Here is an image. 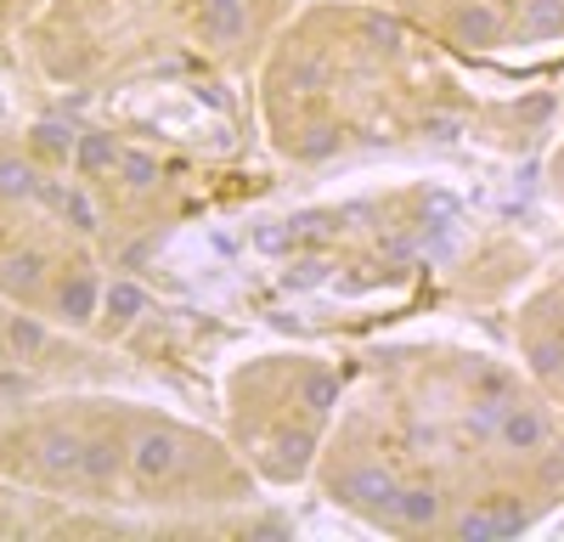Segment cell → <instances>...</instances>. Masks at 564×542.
<instances>
[{
    "instance_id": "cell-20",
    "label": "cell",
    "mask_w": 564,
    "mask_h": 542,
    "mask_svg": "<svg viewBox=\"0 0 564 542\" xmlns=\"http://www.w3.org/2000/svg\"><path fill=\"white\" fill-rule=\"evenodd\" d=\"M119 181L130 193H148V187H159V164H153V153H141V148H119Z\"/></svg>"
},
{
    "instance_id": "cell-18",
    "label": "cell",
    "mask_w": 564,
    "mask_h": 542,
    "mask_svg": "<svg viewBox=\"0 0 564 542\" xmlns=\"http://www.w3.org/2000/svg\"><path fill=\"white\" fill-rule=\"evenodd\" d=\"M198 34L209 45H238L249 34V12H226V7H204L198 12Z\"/></svg>"
},
{
    "instance_id": "cell-23",
    "label": "cell",
    "mask_w": 564,
    "mask_h": 542,
    "mask_svg": "<svg viewBox=\"0 0 564 542\" xmlns=\"http://www.w3.org/2000/svg\"><path fill=\"white\" fill-rule=\"evenodd\" d=\"M356 29H361V40H367V45H379V52H395L401 34H406V29H401L395 18H384V12H361V18H356Z\"/></svg>"
},
{
    "instance_id": "cell-5",
    "label": "cell",
    "mask_w": 564,
    "mask_h": 542,
    "mask_svg": "<svg viewBox=\"0 0 564 542\" xmlns=\"http://www.w3.org/2000/svg\"><path fill=\"white\" fill-rule=\"evenodd\" d=\"M40 464L52 469V480H79V464H85V435L68 430V424H45L40 430Z\"/></svg>"
},
{
    "instance_id": "cell-29",
    "label": "cell",
    "mask_w": 564,
    "mask_h": 542,
    "mask_svg": "<svg viewBox=\"0 0 564 542\" xmlns=\"http://www.w3.org/2000/svg\"><path fill=\"white\" fill-rule=\"evenodd\" d=\"M542 480H547V486H558V480H564V452H553V458L542 464Z\"/></svg>"
},
{
    "instance_id": "cell-1",
    "label": "cell",
    "mask_w": 564,
    "mask_h": 542,
    "mask_svg": "<svg viewBox=\"0 0 564 542\" xmlns=\"http://www.w3.org/2000/svg\"><path fill=\"white\" fill-rule=\"evenodd\" d=\"M395 491H401V480L390 469H379V464L345 469V475H334V486H327L334 503H345V509H356L367 520H379V525H395Z\"/></svg>"
},
{
    "instance_id": "cell-30",
    "label": "cell",
    "mask_w": 564,
    "mask_h": 542,
    "mask_svg": "<svg viewBox=\"0 0 564 542\" xmlns=\"http://www.w3.org/2000/svg\"><path fill=\"white\" fill-rule=\"evenodd\" d=\"M384 254L390 260H412V238H384Z\"/></svg>"
},
{
    "instance_id": "cell-17",
    "label": "cell",
    "mask_w": 564,
    "mask_h": 542,
    "mask_svg": "<svg viewBox=\"0 0 564 542\" xmlns=\"http://www.w3.org/2000/svg\"><path fill=\"white\" fill-rule=\"evenodd\" d=\"M7 345H12V356L18 361H40L45 356V345H52V334L40 328V316H7Z\"/></svg>"
},
{
    "instance_id": "cell-8",
    "label": "cell",
    "mask_w": 564,
    "mask_h": 542,
    "mask_svg": "<svg viewBox=\"0 0 564 542\" xmlns=\"http://www.w3.org/2000/svg\"><path fill=\"white\" fill-rule=\"evenodd\" d=\"M119 469H130V446H124L113 430L85 435V464H79V480H85V486H113V475H119Z\"/></svg>"
},
{
    "instance_id": "cell-28",
    "label": "cell",
    "mask_w": 564,
    "mask_h": 542,
    "mask_svg": "<svg viewBox=\"0 0 564 542\" xmlns=\"http://www.w3.org/2000/svg\"><path fill=\"white\" fill-rule=\"evenodd\" d=\"M423 136H435V142H457L463 119H457V113H430V119H423Z\"/></svg>"
},
{
    "instance_id": "cell-12",
    "label": "cell",
    "mask_w": 564,
    "mask_h": 542,
    "mask_svg": "<svg viewBox=\"0 0 564 542\" xmlns=\"http://www.w3.org/2000/svg\"><path fill=\"white\" fill-rule=\"evenodd\" d=\"M141 316H148V289H141L135 278L102 283V323L108 328H130V323H141Z\"/></svg>"
},
{
    "instance_id": "cell-33",
    "label": "cell",
    "mask_w": 564,
    "mask_h": 542,
    "mask_svg": "<svg viewBox=\"0 0 564 542\" xmlns=\"http://www.w3.org/2000/svg\"><path fill=\"white\" fill-rule=\"evenodd\" d=\"M7 361H12V345H7V334H0V368H7Z\"/></svg>"
},
{
    "instance_id": "cell-15",
    "label": "cell",
    "mask_w": 564,
    "mask_h": 542,
    "mask_svg": "<svg viewBox=\"0 0 564 542\" xmlns=\"http://www.w3.org/2000/svg\"><path fill=\"white\" fill-rule=\"evenodd\" d=\"M119 164V142L102 130H79V142H74V170L79 175H108Z\"/></svg>"
},
{
    "instance_id": "cell-25",
    "label": "cell",
    "mask_w": 564,
    "mask_h": 542,
    "mask_svg": "<svg viewBox=\"0 0 564 542\" xmlns=\"http://www.w3.org/2000/svg\"><path fill=\"white\" fill-rule=\"evenodd\" d=\"M334 153H339V130H334V124L305 130V142L294 148V159H311V164H316V159H334Z\"/></svg>"
},
{
    "instance_id": "cell-6",
    "label": "cell",
    "mask_w": 564,
    "mask_h": 542,
    "mask_svg": "<svg viewBox=\"0 0 564 542\" xmlns=\"http://www.w3.org/2000/svg\"><path fill=\"white\" fill-rule=\"evenodd\" d=\"M40 204H45V209H57L63 226H74V232H97V226H102V215H97V204H90V193L74 187V181H52V175H45Z\"/></svg>"
},
{
    "instance_id": "cell-4",
    "label": "cell",
    "mask_w": 564,
    "mask_h": 542,
    "mask_svg": "<svg viewBox=\"0 0 564 542\" xmlns=\"http://www.w3.org/2000/svg\"><path fill=\"white\" fill-rule=\"evenodd\" d=\"M57 316L68 328H90L102 316V278L97 271H68L57 289Z\"/></svg>"
},
{
    "instance_id": "cell-11",
    "label": "cell",
    "mask_w": 564,
    "mask_h": 542,
    "mask_svg": "<svg viewBox=\"0 0 564 542\" xmlns=\"http://www.w3.org/2000/svg\"><path fill=\"white\" fill-rule=\"evenodd\" d=\"M45 170L29 153H0V198L7 204H40Z\"/></svg>"
},
{
    "instance_id": "cell-21",
    "label": "cell",
    "mask_w": 564,
    "mask_h": 542,
    "mask_svg": "<svg viewBox=\"0 0 564 542\" xmlns=\"http://www.w3.org/2000/svg\"><path fill=\"white\" fill-rule=\"evenodd\" d=\"M289 226H294V243H311V249H322V243L334 238L345 220H339V209H305V215H294Z\"/></svg>"
},
{
    "instance_id": "cell-10",
    "label": "cell",
    "mask_w": 564,
    "mask_h": 542,
    "mask_svg": "<svg viewBox=\"0 0 564 542\" xmlns=\"http://www.w3.org/2000/svg\"><path fill=\"white\" fill-rule=\"evenodd\" d=\"M452 34H457V45H497L508 34V23H502V12L491 7V0H468V7H457V18H452Z\"/></svg>"
},
{
    "instance_id": "cell-22",
    "label": "cell",
    "mask_w": 564,
    "mask_h": 542,
    "mask_svg": "<svg viewBox=\"0 0 564 542\" xmlns=\"http://www.w3.org/2000/svg\"><path fill=\"white\" fill-rule=\"evenodd\" d=\"M327 254H300V260H289V271H282V289H294V294H305V289H322L327 283Z\"/></svg>"
},
{
    "instance_id": "cell-16",
    "label": "cell",
    "mask_w": 564,
    "mask_h": 542,
    "mask_svg": "<svg viewBox=\"0 0 564 542\" xmlns=\"http://www.w3.org/2000/svg\"><path fill=\"white\" fill-rule=\"evenodd\" d=\"M300 406H305L311 419L334 413V406H339V373H327V368H305V373H300Z\"/></svg>"
},
{
    "instance_id": "cell-31",
    "label": "cell",
    "mask_w": 564,
    "mask_h": 542,
    "mask_svg": "<svg viewBox=\"0 0 564 542\" xmlns=\"http://www.w3.org/2000/svg\"><path fill=\"white\" fill-rule=\"evenodd\" d=\"M294 85H322V68H316V63H300V68H294Z\"/></svg>"
},
{
    "instance_id": "cell-2",
    "label": "cell",
    "mask_w": 564,
    "mask_h": 542,
    "mask_svg": "<svg viewBox=\"0 0 564 542\" xmlns=\"http://www.w3.org/2000/svg\"><path fill=\"white\" fill-rule=\"evenodd\" d=\"M130 475L141 480V486H170L175 475H181V435L175 430H141L135 441H130Z\"/></svg>"
},
{
    "instance_id": "cell-27",
    "label": "cell",
    "mask_w": 564,
    "mask_h": 542,
    "mask_svg": "<svg viewBox=\"0 0 564 542\" xmlns=\"http://www.w3.org/2000/svg\"><path fill=\"white\" fill-rule=\"evenodd\" d=\"M531 368H536L542 379H558V373H564V345H558V339L531 345Z\"/></svg>"
},
{
    "instance_id": "cell-26",
    "label": "cell",
    "mask_w": 564,
    "mask_h": 542,
    "mask_svg": "<svg viewBox=\"0 0 564 542\" xmlns=\"http://www.w3.org/2000/svg\"><path fill=\"white\" fill-rule=\"evenodd\" d=\"M502 406H508V401H475V413H468V435L497 441V430H502Z\"/></svg>"
},
{
    "instance_id": "cell-3",
    "label": "cell",
    "mask_w": 564,
    "mask_h": 542,
    "mask_svg": "<svg viewBox=\"0 0 564 542\" xmlns=\"http://www.w3.org/2000/svg\"><path fill=\"white\" fill-rule=\"evenodd\" d=\"M531 525V514L513 503L508 491H497V497H486L480 509H468L463 520H457V536L463 542H502V536H520Z\"/></svg>"
},
{
    "instance_id": "cell-7",
    "label": "cell",
    "mask_w": 564,
    "mask_h": 542,
    "mask_svg": "<svg viewBox=\"0 0 564 542\" xmlns=\"http://www.w3.org/2000/svg\"><path fill=\"white\" fill-rule=\"evenodd\" d=\"M74 142H79V130H68L63 119H40V124H29V136H23V148H29V159H34L40 170L74 164Z\"/></svg>"
},
{
    "instance_id": "cell-9",
    "label": "cell",
    "mask_w": 564,
    "mask_h": 542,
    "mask_svg": "<svg viewBox=\"0 0 564 542\" xmlns=\"http://www.w3.org/2000/svg\"><path fill=\"white\" fill-rule=\"evenodd\" d=\"M497 441L508 446V452H542L547 441H553V430H547V419L536 413V406H520V401H508L502 406V430H497Z\"/></svg>"
},
{
    "instance_id": "cell-32",
    "label": "cell",
    "mask_w": 564,
    "mask_h": 542,
    "mask_svg": "<svg viewBox=\"0 0 564 542\" xmlns=\"http://www.w3.org/2000/svg\"><path fill=\"white\" fill-rule=\"evenodd\" d=\"M204 7H226V12H249V0H204Z\"/></svg>"
},
{
    "instance_id": "cell-24",
    "label": "cell",
    "mask_w": 564,
    "mask_h": 542,
    "mask_svg": "<svg viewBox=\"0 0 564 542\" xmlns=\"http://www.w3.org/2000/svg\"><path fill=\"white\" fill-rule=\"evenodd\" d=\"M254 249L271 254V260L294 254V249H300V243H294V226H289V220H260V226H254Z\"/></svg>"
},
{
    "instance_id": "cell-19",
    "label": "cell",
    "mask_w": 564,
    "mask_h": 542,
    "mask_svg": "<svg viewBox=\"0 0 564 542\" xmlns=\"http://www.w3.org/2000/svg\"><path fill=\"white\" fill-rule=\"evenodd\" d=\"M45 278V254L29 249V254H12V260H0V289H12V294H34Z\"/></svg>"
},
{
    "instance_id": "cell-14",
    "label": "cell",
    "mask_w": 564,
    "mask_h": 542,
    "mask_svg": "<svg viewBox=\"0 0 564 542\" xmlns=\"http://www.w3.org/2000/svg\"><path fill=\"white\" fill-rule=\"evenodd\" d=\"M564 34V0H525L520 23H513V40L520 45H542Z\"/></svg>"
},
{
    "instance_id": "cell-13",
    "label": "cell",
    "mask_w": 564,
    "mask_h": 542,
    "mask_svg": "<svg viewBox=\"0 0 564 542\" xmlns=\"http://www.w3.org/2000/svg\"><path fill=\"white\" fill-rule=\"evenodd\" d=\"M441 520V491L435 486H401L395 491V531H430Z\"/></svg>"
}]
</instances>
